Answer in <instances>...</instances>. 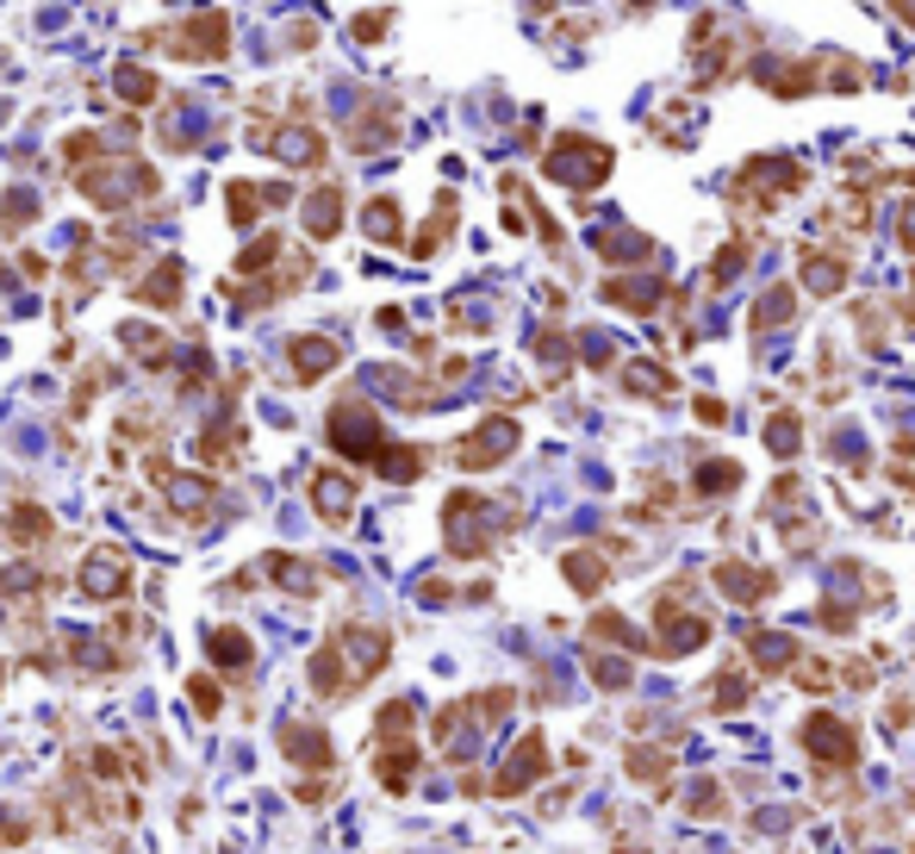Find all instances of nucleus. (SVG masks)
I'll return each mask as SVG.
<instances>
[{
    "mask_svg": "<svg viewBox=\"0 0 915 854\" xmlns=\"http://www.w3.org/2000/svg\"><path fill=\"white\" fill-rule=\"evenodd\" d=\"M393 655V637L374 630V623H343V630H330V642H318V655H312V693L318 699H349L362 679H374Z\"/></svg>",
    "mask_w": 915,
    "mask_h": 854,
    "instance_id": "1",
    "label": "nucleus"
},
{
    "mask_svg": "<svg viewBox=\"0 0 915 854\" xmlns=\"http://www.w3.org/2000/svg\"><path fill=\"white\" fill-rule=\"evenodd\" d=\"M76 194L88 200V206H100V213H125L137 200L162 194V176L132 150H106V156H94L88 169H76Z\"/></svg>",
    "mask_w": 915,
    "mask_h": 854,
    "instance_id": "2",
    "label": "nucleus"
},
{
    "mask_svg": "<svg viewBox=\"0 0 915 854\" xmlns=\"http://www.w3.org/2000/svg\"><path fill=\"white\" fill-rule=\"evenodd\" d=\"M137 50H169L174 63H225L230 57V13L225 7H200L174 25L137 32Z\"/></svg>",
    "mask_w": 915,
    "mask_h": 854,
    "instance_id": "3",
    "label": "nucleus"
},
{
    "mask_svg": "<svg viewBox=\"0 0 915 854\" xmlns=\"http://www.w3.org/2000/svg\"><path fill=\"white\" fill-rule=\"evenodd\" d=\"M542 169H549L554 181H567L573 194H591V188L617 169V150L598 144V137H586V132H561L549 144V156H542Z\"/></svg>",
    "mask_w": 915,
    "mask_h": 854,
    "instance_id": "4",
    "label": "nucleus"
},
{
    "mask_svg": "<svg viewBox=\"0 0 915 854\" xmlns=\"http://www.w3.org/2000/svg\"><path fill=\"white\" fill-rule=\"evenodd\" d=\"M325 430H330V449H337V456H349V462H381L386 425H381V412L368 406L362 393H343V400L330 406Z\"/></svg>",
    "mask_w": 915,
    "mask_h": 854,
    "instance_id": "5",
    "label": "nucleus"
},
{
    "mask_svg": "<svg viewBox=\"0 0 915 854\" xmlns=\"http://www.w3.org/2000/svg\"><path fill=\"white\" fill-rule=\"evenodd\" d=\"M244 144L249 150H274L286 162V169H325L330 144L318 137V125H305V119H293V125H274V119H249L244 125Z\"/></svg>",
    "mask_w": 915,
    "mask_h": 854,
    "instance_id": "6",
    "label": "nucleus"
},
{
    "mask_svg": "<svg viewBox=\"0 0 915 854\" xmlns=\"http://www.w3.org/2000/svg\"><path fill=\"white\" fill-rule=\"evenodd\" d=\"M442 537H449V555L474 562L493 549V525H486V499L479 493H449L442 499Z\"/></svg>",
    "mask_w": 915,
    "mask_h": 854,
    "instance_id": "7",
    "label": "nucleus"
},
{
    "mask_svg": "<svg viewBox=\"0 0 915 854\" xmlns=\"http://www.w3.org/2000/svg\"><path fill=\"white\" fill-rule=\"evenodd\" d=\"M76 586H81V599H100V605L125 599V593H132V555H125L118 543L88 549L81 568H76Z\"/></svg>",
    "mask_w": 915,
    "mask_h": 854,
    "instance_id": "8",
    "label": "nucleus"
},
{
    "mask_svg": "<svg viewBox=\"0 0 915 854\" xmlns=\"http://www.w3.org/2000/svg\"><path fill=\"white\" fill-rule=\"evenodd\" d=\"M517 418H486V425H474L467 437L455 443V468H467V474H479V468H498L505 456L517 449Z\"/></svg>",
    "mask_w": 915,
    "mask_h": 854,
    "instance_id": "9",
    "label": "nucleus"
},
{
    "mask_svg": "<svg viewBox=\"0 0 915 854\" xmlns=\"http://www.w3.org/2000/svg\"><path fill=\"white\" fill-rule=\"evenodd\" d=\"M150 481L169 493V505L188 518V525H200V518L212 512V481H206V474H174V468L156 456V462H150Z\"/></svg>",
    "mask_w": 915,
    "mask_h": 854,
    "instance_id": "10",
    "label": "nucleus"
},
{
    "mask_svg": "<svg viewBox=\"0 0 915 854\" xmlns=\"http://www.w3.org/2000/svg\"><path fill=\"white\" fill-rule=\"evenodd\" d=\"M343 362V344L337 337H318V330H305V337H286V369H293V381L300 387H312V381H325L330 369Z\"/></svg>",
    "mask_w": 915,
    "mask_h": 854,
    "instance_id": "11",
    "label": "nucleus"
},
{
    "mask_svg": "<svg viewBox=\"0 0 915 854\" xmlns=\"http://www.w3.org/2000/svg\"><path fill=\"white\" fill-rule=\"evenodd\" d=\"M542 774H549V742H542V737L530 730V737H523V742L511 749V755H505V767H498V779H493V793H498V798L530 793V786H535Z\"/></svg>",
    "mask_w": 915,
    "mask_h": 854,
    "instance_id": "12",
    "label": "nucleus"
},
{
    "mask_svg": "<svg viewBox=\"0 0 915 854\" xmlns=\"http://www.w3.org/2000/svg\"><path fill=\"white\" fill-rule=\"evenodd\" d=\"M803 749L816 761H828V767H854L859 761V737L840 718H828V711H816V718L803 723Z\"/></svg>",
    "mask_w": 915,
    "mask_h": 854,
    "instance_id": "13",
    "label": "nucleus"
},
{
    "mask_svg": "<svg viewBox=\"0 0 915 854\" xmlns=\"http://www.w3.org/2000/svg\"><path fill=\"white\" fill-rule=\"evenodd\" d=\"M343 213H349V200H343L337 181H325V188H312V194L300 200V225H305L312 244H330V237L343 232Z\"/></svg>",
    "mask_w": 915,
    "mask_h": 854,
    "instance_id": "14",
    "label": "nucleus"
},
{
    "mask_svg": "<svg viewBox=\"0 0 915 854\" xmlns=\"http://www.w3.org/2000/svg\"><path fill=\"white\" fill-rule=\"evenodd\" d=\"M281 755L300 761L305 774H325V767H337V742L318 723H281Z\"/></svg>",
    "mask_w": 915,
    "mask_h": 854,
    "instance_id": "15",
    "label": "nucleus"
},
{
    "mask_svg": "<svg viewBox=\"0 0 915 854\" xmlns=\"http://www.w3.org/2000/svg\"><path fill=\"white\" fill-rule=\"evenodd\" d=\"M312 512H318L330 530L349 525V518H355V481L337 474V468H318V474H312Z\"/></svg>",
    "mask_w": 915,
    "mask_h": 854,
    "instance_id": "16",
    "label": "nucleus"
},
{
    "mask_svg": "<svg viewBox=\"0 0 915 854\" xmlns=\"http://www.w3.org/2000/svg\"><path fill=\"white\" fill-rule=\"evenodd\" d=\"M268 206H286V188H274V181H225V213L237 232L256 225Z\"/></svg>",
    "mask_w": 915,
    "mask_h": 854,
    "instance_id": "17",
    "label": "nucleus"
},
{
    "mask_svg": "<svg viewBox=\"0 0 915 854\" xmlns=\"http://www.w3.org/2000/svg\"><path fill=\"white\" fill-rule=\"evenodd\" d=\"M181 281H188V262H181V256H162V262H156V269L144 274L132 293H137V306L174 312V306H181Z\"/></svg>",
    "mask_w": 915,
    "mask_h": 854,
    "instance_id": "18",
    "label": "nucleus"
},
{
    "mask_svg": "<svg viewBox=\"0 0 915 854\" xmlns=\"http://www.w3.org/2000/svg\"><path fill=\"white\" fill-rule=\"evenodd\" d=\"M262 574H268V581H281L286 593H300V599L325 593V568H318V562H305V555H286V549L262 555Z\"/></svg>",
    "mask_w": 915,
    "mask_h": 854,
    "instance_id": "19",
    "label": "nucleus"
},
{
    "mask_svg": "<svg viewBox=\"0 0 915 854\" xmlns=\"http://www.w3.org/2000/svg\"><path fill=\"white\" fill-rule=\"evenodd\" d=\"M710 581L723 586L735 605H754V599H766L772 586H779V574H766V568H747V562H716L710 568Z\"/></svg>",
    "mask_w": 915,
    "mask_h": 854,
    "instance_id": "20",
    "label": "nucleus"
},
{
    "mask_svg": "<svg viewBox=\"0 0 915 854\" xmlns=\"http://www.w3.org/2000/svg\"><path fill=\"white\" fill-rule=\"evenodd\" d=\"M50 512H44L38 499H20V505H7V518H0V537L13 549H32V543H50Z\"/></svg>",
    "mask_w": 915,
    "mask_h": 854,
    "instance_id": "21",
    "label": "nucleus"
},
{
    "mask_svg": "<svg viewBox=\"0 0 915 854\" xmlns=\"http://www.w3.org/2000/svg\"><path fill=\"white\" fill-rule=\"evenodd\" d=\"M374 774H381L386 793H405V786H411V774H418V742H411V737H381Z\"/></svg>",
    "mask_w": 915,
    "mask_h": 854,
    "instance_id": "22",
    "label": "nucleus"
},
{
    "mask_svg": "<svg viewBox=\"0 0 915 854\" xmlns=\"http://www.w3.org/2000/svg\"><path fill=\"white\" fill-rule=\"evenodd\" d=\"M455 213H461L455 188H442V194H437V206H430V218H423V232L411 237V256H437L442 244L455 237Z\"/></svg>",
    "mask_w": 915,
    "mask_h": 854,
    "instance_id": "23",
    "label": "nucleus"
},
{
    "mask_svg": "<svg viewBox=\"0 0 915 854\" xmlns=\"http://www.w3.org/2000/svg\"><path fill=\"white\" fill-rule=\"evenodd\" d=\"M362 232H368V244H386V250H393V244H405V213H399V200L393 194H374L362 206Z\"/></svg>",
    "mask_w": 915,
    "mask_h": 854,
    "instance_id": "24",
    "label": "nucleus"
},
{
    "mask_svg": "<svg viewBox=\"0 0 915 854\" xmlns=\"http://www.w3.org/2000/svg\"><path fill=\"white\" fill-rule=\"evenodd\" d=\"M206 655L225 667V674H244L249 661H256V642L237 630V623H218V630H206Z\"/></svg>",
    "mask_w": 915,
    "mask_h": 854,
    "instance_id": "25",
    "label": "nucleus"
},
{
    "mask_svg": "<svg viewBox=\"0 0 915 854\" xmlns=\"http://www.w3.org/2000/svg\"><path fill=\"white\" fill-rule=\"evenodd\" d=\"M810 63H816V88H828V94H859V81H866V63L840 57V50H822Z\"/></svg>",
    "mask_w": 915,
    "mask_h": 854,
    "instance_id": "26",
    "label": "nucleus"
},
{
    "mask_svg": "<svg viewBox=\"0 0 915 854\" xmlns=\"http://www.w3.org/2000/svg\"><path fill=\"white\" fill-rule=\"evenodd\" d=\"M605 300L623 312H654L667 300V281H630V274H610L605 281Z\"/></svg>",
    "mask_w": 915,
    "mask_h": 854,
    "instance_id": "27",
    "label": "nucleus"
},
{
    "mask_svg": "<svg viewBox=\"0 0 915 854\" xmlns=\"http://www.w3.org/2000/svg\"><path fill=\"white\" fill-rule=\"evenodd\" d=\"M237 449H244V430H237V418H230V400H225V412H218L206 430H200V462L218 468V462H230Z\"/></svg>",
    "mask_w": 915,
    "mask_h": 854,
    "instance_id": "28",
    "label": "nucleus"
},
{
    "mask_svg": "<svg viewBox=\"0 0 915 854\" xmlns=\"http://www.w3.org/2000/svg\"><path fill=\"white\" fill-rule=\"evenodd\" d=\"M113 94L125 100V106H156V100H162V81H156V69H144V63H118Z\"/></svg>",
    "mask_w": 915,
    "mask_h": 854,
    "instance_id": "29",
    "label": "nucleus"
},
{
    "mask_svg": "<svg viewBox=\"0 0 915 854\" xmlns=\"http://www.w3.org/2000/svg\"><path fill=\"white\" fill-rule=\"evenodd\" d=\"M381 144H393V106L386 100H368V113L355 119V132H349V150H381Z\"/></svg>",
    "mask_w": 915,
    "mask_h": 854,
    "instance_id": "30",
    "label": "nucleus"
},
{
    "mask_svg": "<svg viewBox=\"0 0 915 854\" xmlns=\"http://www.w3.org/2000/svg\"><path fill=\"white\" fill-rule=\"evenodd\" d=\"M118 344H125V350L137 356V362H144V369H162V362H169V337H162V330L156 325H118Z\"/></svg>",
    "mask_w": 915,
    "mask_h": 854,
    "instance_id": "31",
    "label": "nucleus"
},
{
    "mask_svg": "<svg viewBox=\"0 0 915 854\" xmlns=\"http://www.w3.org/2000/svg\"><path fill=\"white\" fill-rule=\"evenodd\" d=\"M803 281H810V293H840L847 288V256L803 250Z\"/></svg>",
    "mask_w": 915,
    "mask_h": 854,
    "instance_id": "32",
    "label": "nucleus"
},
{
    "mask_svg": "<svg viewBox=\"0 0 915 854\" xmlns=\"http://www.w3.org/2000/svg\"><path fill=\"white\" fill-rule=\"evenodd\" d=\"M44 213V200H38V188H7V200H0V232L7 237H20L32 218Z\"/></svg>",
    "mask_w": 915,
    "mask_h": 854,
    "instance_id": "33",
    "label": "nucleus"
},
{
    "mask_svg": "<svg viewBox=\"0 0 915 854\" xmlns=\"http://www.w3.org/2000/svg\"><path fill=\"white\" fill-rule=\"evenodd\" d=\"M561 574H567L573 581V593H598V586H605V562H598V555H591V549H573V555H561Z\"/></svg>",
    "mask_w": 915,
    "mask_h": 854,
    "instance_id": "34",
    "label": "nucleus"
},
{
    "mask_svg": "<svg viewBox=\"0 0 915 854\" xmlns=\"http://www.w3.org/2000/svg\"><path fill=\"white\" fill-rule=\"evenodd\" d=\"M286 256V237H274V232H262L256 237V244H249V250H237V274H262V269H274V262H281Z\"/></svg>",
    "mask_w": 915,
    "mask_h": 854,
    "instance_id": "35",
    "label": "nucleus"
},
{
    "mask_svg": "<svg viewBox=\"0 0 915 854\" xmlns=\"http://www.w3.org/2000/svg\"><path fill=\"white\" fill-rule=\"evenodd\" d=\"M374 468H381L386 481H399V486H405V481H418V474H423V449H411V443H386Z\"/></svg>",
    "mask_w": 915,
    "mask_h": 854,
    "instance_id": "36",
    "label": "nucleus"
},
{
    "mask_svg": "<svg viewBox=\"0 0 915 854\" xmlns=\"http://www.w3.org/2000/svg\"><path fill=\"white\" fill-rule=\"evenodd\" d=\"M598 250H605L610 262H648L654 244H642V232H605L598 237Z\"/></svg>",
    "mask_w": 915,
    "mask_h": 854,
    "instance_id": "37",
    "label": "nucleus"
},
{
    "mask_svg": "<svg viewBox=\"0 0 915 854\" xmlns=\"http://www.w3.org/2000/svg\"><path fill=\"white\" fill-rule=\"evenodd\" d=\"M386 32H393V7H368V13L349 20V38H355V44H381Z\"/></svg>",
    "mask_w": 915,
    "mask_h": 854,
    "instance_id": "38",
    "label": "nucleus"
},
{
    "mask_svg": "<svg viewBox=\"0 0 915 854\" xmlns=\"http://www.w3.org/2000/svg\"><path fill=\"white\" fill-rule=\"evenodd\" d=\"M591 637L617 642V649H642V637L630 630V618H617V611H598V618H591Z\"/></svg>",
    "mask_w": 915,
    "mask_h": 854,
    "instance_id": "39",
    "label": "nucleus"
},
{
    "mask_svg": "<svg viewBox=\"0 0 915 854\" xmlns=\"http://www.w3.org/2000/svg\"><path fill=\"white\" fill-rule=\"evenodd\" d=\"M94 156H106V132H76L63 144V162H69V169H88Z\"/></svg>",
    "mask_w": 915,
    "mask_h": 854,
    "instance_id": "40",
    "label": "nucleus"
},
{
    "mask_svg": "<svg viewBox=\"0 0 915 854\" xmlns=\"http://www.w3.org/2000/svg\"><path fill=\"white\" fill-rule=\"evenodd\" d=\"M791 306H798V293H791V288H772V293L760 300V306H754V330L784 325V318H791Z\"/></svg>",
    "mask_w": 915,
    "mask_h": 854,
    "instance_id": "41",
    "label": "nucleus"
},
{
    "mask_svg": "<svg viewBox=\"0 0 915 854\" xmlns=\"http://www.w3.org/2000/svg\"><path fill=\"white\" fill-rule=\"evenodd\" d=\"M735 486H742V468L735 462H704L698 468V493H716V499H723V493H735Z\"/></svg>",
    "mask_w": 915,
    "mask_h": 854,
    "instance_id": "42",
    "label": "nucleus"
},
{
    "mask_svg": "<svg viewBox=\"0 0 915 854\" xmlns=\"http://www.w3.org/2000/svg\"><path fill=\"white\" fill-rule=\"evenodd\" d=\"M188 699H193V711H200V718H218V679H206V674H188Z\"/></svg>",
    "mask_w": 915,
    "mask_h": 854,
    "instance_id": "43",
    "label": "nucleus"
},
{
    "mask_svg": "<svg viewBox=\"0 0 915 854\" xmlns=\"http://www.w3.org/2000/svg\"><path fill=\"white\" fill-rule=\"evenodd\" d=\"M411 718H418V711H411V699H393L374 723H381V737H411Z\"/></svg>",
    "mask_w": 915,
    "mask_h": 854,
    "instance_id": "44",
    "label": "nucleus"
},
{
    "mask_svg": "<svg viewBox=\"0 0 915 854\" xmlns=\"http://www.w3.org/2000/svg\"><path fill=\"white\" fill-rule=\"evenodd\" d=\"M766 443H772V456H791V449H798V418H791V412H779V418L766 425Z\"/></svg>",
    "mask_w": 915,
    "mask_h": 854,
    "instance_id": "45",
    "label": "nucleus"
},
{
    "mask_svg": "<svg viewBox=\"0 0 915 854\" xmlns=\"http://www.w3.org/2000/svg\"><path fill=\"white\" fill-rule=\"evenodd\" d=\"M591 679H598L605 693H623V686H630V667H623V661H605V655H591Z\"/></svg>",
    "mask_w": 915,
    "mask_h": 854,
    "instance_id": "46",
    "label": "nucleus"
},
{
    "mask_svg": "<svg viewBox=\"0 0 915 854\" xmlns=\"http://www.w3.org/2000/svg\"><path fill=\"white\" fill-rule=\"evenodd\" d=\"M630 393H673V374L642 362V369H630Z\"/></svg>",
    "mask_w": 915,
    "mask_h": 854,
    "instance_id": "47",
    "label": "nucleus"
},
{
    "mask_svg": "<svg viewBox=\"0 0 915 854\" xmlns=\"http://www.w3.org/2000/svg\"><path fill=\"white\" fill-rule=\"evenodd\" d=\"M38 574H32V568H7V574H0V599H20V593H38Z\"/></svg>",
    "mask_w": 915,
    "mask_h": 854,
    "instance_id": "48",
    "label": "nucleus"
},
{
    "mask_svg": "<svg viewBox=\"0 0 915 854\" xmlns=\"http://www.w3.org/2000/svg\"><path fill=\"white\" fill-rule=\"evenodd\" d=\"M286 44H293V50H312V44H318V25H312V20H293V25H286Z\"/></svg>",
    "mask_w": 915,
    "mask_h": 854,
    "instance_id": "49",
    "label": "nucleus"
},
{
    "mask_svg": "<svg viewBox=\"0 0 915 854\" xmlns=\"http://www.w3.org/2000/svg\"><path fill=\"white\" fill-rule=\"evenodd\" d=\"M94 767H100V779H118V767H125V755H118V749H94Z\"/></svg>",
    "mask_w": 915,
    "mask_h": 854,
    "instance_id": "50",
    "label": "nucleus"
},
{
    "mask_svg": "<svg viewBox=\"0 0 915 854\" xmlns=\"http://www.w3.org/2000/svg\"><path fill=\"white\" fill-rule=\"evenodd\" d=\"M698 418H704V425H723L728 412H723V400H698Z\"/></svg>",
    "mask_w": 915,
    "mask_h": 854,
    "instance_id": "51",
    "label": "nucleus"
},
{
    "mask_svg": "<svg viewBox=\"0 0 915 854\" xmlns=\"http://www.w3.org/2000/svg\"><path fill=\"white\" fill-rule=\"evenodd\" d=\"M903 250H915V213H903Z\"/></svg>",
    "mask_w": 915,
    "mask_h": 854,
    "instance_id": "52",
    "label": "nucleus"
},
{
    "mask_svg": "<svg viewBox=\"0 0 915 854\" xmlns=\"http://www.w3.org/2000/svg\"><path fill=\"white\" fill-rule=\"evenodd\" d=\"M623 7H630V13H648V7H654V0H623Z\"/></svg>",
    "mask_w": 915,
    "mask_h": 854,
    "instance_id": "53",
    "label": "nucleus"
}]
</instances>
